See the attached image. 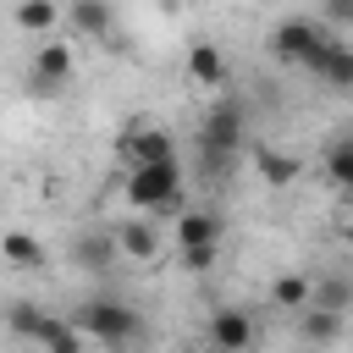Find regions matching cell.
Here are the masks:
<instances>
[{
    "mask_svg": "<svg viewBox=\"0 0 353 353\" xmlns=\"http://www.w3.org/2000/svg\"><path fill=\"white\" fill-rule=\"evenodd\" d=\"M188 77L204 83V88H226V55H221V44L193 39L188 44Z\"/></svg>",
    "mask_w": 353,
    "mask_h": 353,
    "instance_id": "obj_9",
    "label": "cell"
},
{
    "mask_svg": "<svg viewBox=\"0 0 353 353\" xmlns=\"http://www.w3.org/2000/svg\"><path fill=\"white\" fill-rule=\"evenodd\" d=\"M121 193H127L132 210H160V215H165V210L182 204V171H176V160H165V165H138V171H127Z\"/></svg>",
    "mask_w": 353,
    "mask_h": 353,
    "instance_id": "obj_3",
    "label": "cell"
},
{
    "mask_svg": "<svg viewBox=\"0 0 353 353\" xmlns=\"http://www.w3.org/2000/svg\"><path fill=\"white\" fill-rule=\"evenodd\" d=\"M116 248H121V254H132V259L143 265V259H154V254H160V237H154V226H149V221H127V226L116 232Z\"/></svg>",
    "mask_w": 353,
    "mask_h": 353,
    "instance_id": "obj_13",
    "label": "cell"
},
{
    "mask_svg": "<svg viewBox=\"0 0 353 353\" xmlns=\"http://www.w3.org/2000/svg\"><path fill=\"white\" fill-rule=\"evenodd\" d=\"M188 353H221V347H215V342H199V347H188Z\"/></svg>",
    "mask_w": 353,
    "mask_h": 353,
    "instance_id": "obj_25",
    "label": "cell"
},
{
    "mask_svg": "<svg viewBox=\"0 0 353 353\" xmlns=\"http://www.w3.org/2000/svg\"><path fill=\"white\" fill-rule=\"evenodd\" d=\"M33 77L44 83V94H55V88L72 77V44H55V39H44V44L33 50Z\"/></svg>",
    "mask_w": 353,
    "mask_h": 353,
    "instance_id": "obj_8",
    "label": "cell"
},
{
    "mask_svg": "<svg viewBox=\"0 0 353 353\" xmlns=\"http://www.w3.org/2000/svg\"><path fill=\"white\" fill-rule=\"evenodd\" d=\"M215 254H221V248H193V254H182V265H188V270H210Z\"/></svg>",
    "mask_w": 353,
    "mask_h": 353,
    "instance_id": "obj_23",
    "label": "cell"
},
{
    "mask_svg": "<svg viewBox=\"0 0 353 353\" xmlns=\"http://www.w3.org/2000/svg\"><path fill=\"white\" fill-rule=\"evenodd\" d=\"M72 325H77L83 336L105 342V347H127V342L143 331L138 309H132V303H121V298H88V303H77Z\"/></svg>",
    "mask_w": 353,
    "mask_h": 353,
    "instance_id": "obj_2",
    "label": "cell"
},
{
    "mask_svg": "<svg viewBox=\"0 0 353 353\" xmlns=\"http://www.w3.org/2000/svg\"><path fill=\"white\" fill-rule=\"evenodd\" d=\"M320 83H331V88H353V44H336V50H331V61L320 66Z\"/></svg>",
    "mask_w": 353,
    "mask_h": 353,
    "instance_id": "obj_18",
    "label": "cell"
},
{
    "mask_svg": "<svg viewBox=\"0 0 353 353\" xmlns=\"http://www.w3.org/2000/svg\"><path fill=\"white\" fill-rule=\"evenodd\" d=\"M39 347L44 353H83V331L72 325V320H44V331H39Z\"/></svg>",
    "mask_w": 353,
    "mask_h": 353,
    "instance_id": "obj_14",
    "label": "cell"
},
{
    "mask_svg": "<svg viewBox=\"0 0 353 353\" xmlns=\"http://www.w3.org/2000/svg\"><path fill=\"white\" fill-rule=\"evenodd\" d=\"M77 259H83L88 270H105V265H110V237H83V243H77Z\"/></svg>",
    "mask_w": 353,
    "mask_h": 353,
    "instance_id": "obj_22",
    "label": "cell"
},
{
    "mask_svg": "<svg viewBox=\"0 0 353 353\" xmlns=\"http://www.w3.org/2000/svg\"><path fill=\"white\" fill-rule=\"evenodd\" d=\"M298 331H303V342H309V347H325V342H336V336H342V314H336V309H314V303H309V309L298 314Z\"/></svg>",
    "mask_w": 353,
    "mask_h": 353,
    "instance_id": "obj_11",
    "label": "cell"
},
{
    "mask_svg": "<svg viewBox=\"0 0 353 353\" xmlns=\"http://www.w3.org/2000/svg\"><path fill=\"white\" fill-rule=\"evenodd\" d=\"M72 22H77V33L105 39V33H110V6H105V0H77V6H72Z\"/></svg>",
    "mask_w": 353,
    "mask_h": 353,
    "instance_id": "obj_16",
    "label": "cell"
},
{
    "mask_svg": "<svg viewBox=\"0 0 353 353\" xmlns=\"http://www.w3.org/2000/svg\"><path fill=\"white\" fill-rule=\"evenodd\" d=\"M210 342H215L221 353H243V347L254 342V320H248V309L221 303V309L210 314Z\"/></svg>",
    "mask_w": 353,
    "mask_h": 353,
    "instance_id": "obj_6",
    "label": "cell"
},
{
    "mask_svg": "<svg viewBox=\"0 0 353 353\" xmlns=\"http://www.w3.org/2000/svg\"><path fill=\"white\" fill-rule=\"evenodd\" d=\"M325 176H331L336 193L353 199V127H342V132L325 143Z\"/></svg>",
    "mask_w": 353,
    "mask_h": 353,
    "instance_id": "obj_10",
    "label": "cell"
},
{
    "mask_svg": "<svg viewBox=\"0 0 353 353\" xmlns=\"http://www.w3.org/2000/svg\"><path fill=\"white\" fill-rule=\"evenodd\" d=\"M44 320H50V314H39L33 303H11V331H17V336H33V342H39Z\"/></svg>",
    "mask_w": 353,
    "mask_h": 353,
    "instance_id": "obj_21",
    "label": "cell"
},
{
    "mask_svg": "<svg viewBox=\"0 0 353 353\" xmlns=\"http://www.w3.org/2000/svg\"><path fill=\"white\" fill-rule=\"evenodd\" d=\"M116 154L127 160V171H138V165H165V160H176V143H171V132H160V127H127V132L116 138Z\"/></svg>",
    "mask_w": 353,
    "mask_h": 353,
    "instance_id": "obj_5",
    "label": "cell"
},
{
    "mask_svg": "<svg viewBox=\"0 0 353 353\" xmlns=\"http://www.w3.org/2000/svg\"><path fill=\"white\" fill-rule=\"evenodd\" d=\"M176 248L193 254V248H221V215L215 210H182L176 215Z\"/></svg>",
    "mask_w": 353,
    "mask_h": 353,
    "instance_id": "obj_7",
    "label": "cell"
},
{
    "mask_svg": "<svg viewBox=\"0 0 353 353\" xmlns=\"http://www.w3.org/2000/svg\"><path fill=\"white\" fill-rule=\"evenodd\" d=\"M320 22H353V0H331V6L320 11Z\"/></svg>",
    "mask_w": 353,
    "mask_h": 353,
    "instance_id": "obj_24",
    "label": "cell"
},
{
    "mask_svg": "<svg viewBox=\"0 0 353 353\" xmlns=\"http://www.w3.org/2000/svg\"><path fill=\"white\" fill-rule=\"evenodd\" d=\"M6 259L22 265V270H33V265H44V248H39L28 232H11V237H6Z\"/></svg>",
    "mask_w": 353,
    "mask_h": 353,
    "instance_id": "obj_19",
    "label": "cell"
},
{
    "mask_svg": "<svg viewBox=\"0 0 353 353\" xmlns=\"http://www.w3.org/2000/svg\"><path fill=\"white\" fill-rule=\"evenodd\" d=\"M270 303H276V309H298V314H303V309L314 303V287H309V276H298V270L276 276V281H270Z\"/></svg>",
    "mask_w": 353,
    "mask_h": 353,
    "instance_id": "obj_12",
    "label": "cell"
},
{
    "mask_svg": "<svg viewBox=\"0 0 353 353\" xmlns=\"http://www.w3.org/2000/svg\"><path fill=\"white\" fill-rule=\"evenodd\" d=\"M342 237H347V248H353V215H347V226H342Z\"/></svg>",
    "mask_w": 353,
    "mask_h": 353,
    "instance_id": "obj_26",
    "label": "cell"
},
{
    "mask_svg": "<svg viewBox=\"0 0 353 353\" xmlns=\"http://www.w3.org/2000/svg\"><path fill=\"white\" fill-rule=\"evenodd\" d=\"M347 298H353V287H347L342 276H331V281H320V287H314V309H336V314H342V309H347Z\"/></svg>",
    "mask_w": 353,
    "mask_h": 353,
    "instance_id": "obj_20",
    "label": "cell"
},
{
    "mask_svg": "<svg viewBox=\"0 0 353 353\" xmlns=\"http://www.w3.org/2000/svg\"><path fill=\"white\" fill-rule=\"evenodd\" d=\"M243 143V105L237 99H215L210 105V116H204V127H199V149H204V160L215 165H226V154Z\"/></svg>",
    "mask_w": 353,
    "mask_h": 353,
    "instance_id": "obj_4",
    "label": "cell"
},
{
    "mask_svg": "<svg viewBox=\"0 0 353 353\" xmlns=\"http://www.w3.org/2000/svg\"><path fill=\"white\" fill-rule=\"evenodd\" d=\"M17 28H33V33H50L55 22H61V6H50V0H22L17 11Z\"/></svg>",
    "mask_w": 353,
    "mask_h": 353,
    "instance_id": "obj_15",
    "label": "cell"
},
{
    "mask_svg": "<svg viewBox=\"0 0 353 353\" xmlns=\"http://www.w3.org/2000/svg\"><path fill=\"white\" fill-rule=\"evenodd\" d=\"M336 44H342V39H336L320 17H287V22L270 33V50H276L281 61H292V66H309L314 77H320V66L331 61Z\"/></svg>",
    "mask_w": 353,
    "mask_h": 353,
    "instance_id": "obj_1",
    "label": "cell"
},
{
    "mask_svg": "<svg viewBox=\"0 0 353 353\" xmlns=\"http://www.w3.org/2000/svg\"><path fill=\"white\" fill-rule=\"evenodd\" d=\"M254 160H259V171H265V182H270V188H287V182L298 176V160H292V154H281V149H259Z\"/></svg>",
    "mask_w": 353,
    "mask_h": 353,
    "instance_id": "obj_17",
    "label": "cell"
}]
</instances>
